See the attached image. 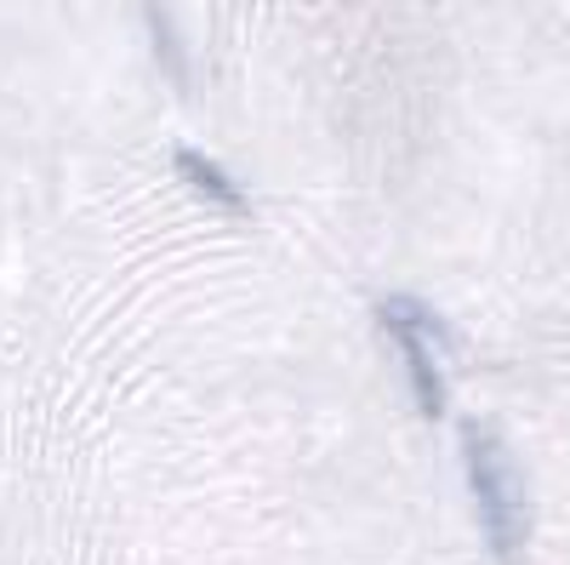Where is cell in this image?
<instances>
[{
	"label": "cell",
	"instance_id": "obj_1",
	"mask_svg": "<svg viewBox=\"0 0 570 565\" xmlns=\"http://www.w3.org/2000/svg\"><path fill=\"white\" fill-rule=\"evenodd\" d=\"M462 468H468V491H473V508H480V532H485L491 554L502 565H519L525 543H531L525 480H519L508 440L497 429H485L480 417H462Z\"/></svg>",
	"mask_w": 570,
	"mask_h": 565
},
{
	"label": "cell",
	"instance_id": "obj_2",
	"mask_svg": "<svg viewBox=\"0 0 570 565\" xmlns=\"http://www.w3.org/2000/svg\"><path fill=\"white\" fill-rule=\"evenodd\" d=\"M383 325H389V338H394V349H400V360H405V383H411L416 411H422V417H445V371H440L434 338L416 332L411 320H400V314H389V309H383Z\"/></svg>",
	"mask_w": 570,
	"mask_h": 565
},
{
	"label": "cell",
	"instance_id": "obj_3",
	"mask_svg": "<svg viewBox=\"0 0 570 565\" xmlns=\"http://www.w3.org/2000/svg\"><path fill=\"white\" fill-rule=\"evenodd\" d=\"M171 166H177V177L195 188L200 201H212V206H223V212H246V195H240V183H234L217 160H206V155H195V149H177L171 155Z\"/></svg>",
	"mask_w": 570,
	"mask_h": 565
},
{
	"label": "cell",
	"instance_id": "obj_4",
	"mask_svg": "<svg viewBox=\"0 0 570 565\" xmlns=\"http://www.w3.org/2000/svg\"><path fill=\"white\" fill-rule=\"evenodd\" d=\"M149 35H155V58H160V69L188 91V58H183V40H177V29L166 23V7L160 0H149Z\"/></svg>",
	"mask_w": 570,
	"mask_h": 565
}]
</instances>
